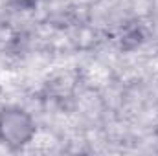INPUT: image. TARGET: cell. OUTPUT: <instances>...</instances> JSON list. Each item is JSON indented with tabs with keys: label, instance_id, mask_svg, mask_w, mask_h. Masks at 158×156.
<instances>
[{
	"label": "cell",
	"instance_id": "cell-1",
	"mask_svg": "<svg viewBox=\"0 0 158 156\" xmlns=\"http://www.w3.org/2000/svg\"><path fill=\"white\" fill-rule=\"evenodd\" d=\"M37 134L33 116L22 107L0 109V143L9 151H22Z\"/></svg>",
	"mask_w": 158,
	"mask_h": 156
},
{
	"label": "cell",
	"instance_id": "cell-2",
	"mask_svg": "<svg viewBox=\"0 0 158 156\" xmlns=\"http://www.w3.org/2000/svg\"><path fill=\"white\" fill-rule=\"evenodd\" d=\"M37 2H39V0H13V4H15L17 7H20V9H30V7L37 6Z\"/></svg>",
	"mask_w": 158,
	"mask_h": 156
}]
</instances>
